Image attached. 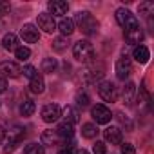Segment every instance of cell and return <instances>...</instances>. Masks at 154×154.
I'll use <instances>...</instances> for the list:
<instances>
[{
	"label": "cell",
	"instance_id": "6da1fadb",
	"mask_svg": "<svg viewBox=\"0 0 154 154\" xmlns=\"http://www.w3.org/2000/svg\"><path fill=\"white\" fill-rule=\"evenodd\" d=\"M72 22L78 24V27L82 29V33H85L87 36L98 33V22H96V18H94L89 11H80V13H76V18H74Z\"/></svg>",
	"mask_w": 154,
	"mask_h": 154
},
{
	"label": "cell",
	"instance_id": "7a4b0ae2",
	"mask_svg": "<svg viewBox=\"0 0 154 154\" xmlns=\"http://www.w3.org/2000/svg\"><path fill=\"white\" fill-rule=\"evenodd\" d=\"M72 54H74V58L78 60V62H85V63H89V62L94 58V47H93L91 42H87V40H80V42H76V44H74V47H72Z\"/></svg>",
	"mask_w": 154,
	"mask_h": 154
},
{
	"label": "cell",
	"instance_id": "3957f363",
	"mask_svg": "<svg viewBox=\"0 0 154 154\" xmlns=\"http://www.w3.org/2000/svg\"><path fill=\"white\" fill-rule=\"evenodd\" d=\"M24 136H26V129L20 127V125H13V127L9 129V132H8V145L4 147V152H6V154L11 152V150L24 140Z\"/></svg>",
	"mask_w": 154,
	"mask_h": 154
},
{
	"label": "cell",
	"instance_id": "277c9868",
	"mask_svg": "<svg viewBox=\"0 0 154 154\" xmlns=\"http://www.w3.org/2000/svg\"><path fill=\"white\" fill-rule=\"evenodd\" d=\"M116 22L123 27V31L125 29H132V27H140V22L136 20V17L129 9H123V8H120L116 11Z\"/></svg>",
	"mask_w": 154,
	"mask_h": 154
},
{
	"label": "cell",
	"instance_id": "5b68a950",
	"mask_svg": "<svg viewBox=\"0 0 154 154\" xmlns=\"http://www.w3.org/2000/svg\"><path fill=\"white\" fill-rule=\"evenodd\" d=\"M131 72H132L131 58H129L127 54L120 56V58H118V62H116V76H118L120 80H127L129 76H131Z\"/></svg>",
	"mask_w": 154,
	"mask_h": 154
},
{
	"label": "cell",
	"instance_id": "8992f818",
	"mask_svg": "<svg viewBox=\"0 0 154 154\" xmlns=\"http://www.w3.org/2000/svg\"><path fill=\"white\" fill-rule=\"evenodd\" d=\"M98 94L105 100V102H116L118 100V89L114 84L111 82H102L98 85Z\"/></svg>",
	"mask_w": 154,
	"mask_h": 154
},
{
	"label": "cell",
	"instance_id": "52a82bcc",
	"mask_svg": "<svg viewBox=\"0 0 154 154\" xmlns=\"http://www.w3.org/2000/svg\"><path fill=\"white\" fill-rule=\"evenodd\" d=\"M60 116H62V111H60V107H58L56 103H47V105L42 109V120H44L45 123H53V122H56Z\"/></svg>",
	"mask_w": 154,
	"mask_h": 154
},
{
	"label": "cell",
	"instance_id": "ba28073f",
	"mask_svg": "<svg viewBox=\"0 0 154 154\" xmlns=\"http://www.w3.org/2000/svg\"><path fill=\"white\" fill-rule=\"evenodd\" d=\"M93 118H94L96 123H109L111 118H112V114H111V111L105 105L100 103V105H94L93 107Z\"/></svg>",
	"mask_w": 154,
	"mask_h": 154
},
{
	"label": "cell",
	"instance_id": "9c48e42d",
	"mask_svg": "<svg viewBox=\"0 0 154 154\" xmlns=\"http://www.w3.org/2000/svg\"><path fill=\"white\" fill-rule=\"evenodd\" d=\"M22 72V69H20V65L17 63V62H2L0 63V74L2 76H9V78H17V76Z\"/></svg>",
	"mask_w": 154,
	"mask_h": 154
},
{
	"label": "cell",
	"instance_id": "30bf717a",
	"mask_svg": "<svg viewBox=\"0 0 154 154\" xmlns=\"http://www.w3.org/2000/svg\"><path fill=\"white\" fill-rule=\"evenodd\" d=\"M20 36L24 38V42H27V44H35V42H38L40 33H38V29H36L33 24H26V26L20 29Z\"/></svg>",
	"mask_w": 154,
	"mask_h": 154
},
{
	"label": "cell",
	"instance_id": "8fae6325",
	"mask_svg": "<svg viewBox=\"0 0 154 154\" xmlns=\"http://www.w3.org/2000/svg\"><path fill=\"white\" fill-rule=\"evenodd\" d=\"M38 27L51 35L53 31H56V22L49 13H42V15H38Z\"/></svg>",
	"mask_w": 154,
	"mask_h": 154
},
{
	"label": "cell",
	"instance_id": "7c38bea8",
	"mask_svg": "<svg viewBox=\"0 0 154 154\" xmlns=\"http://www.w3.org/2000/svg\"><path fill=\"white\" fill-rule=\"evenodd\" d=\"M47 8H49V15L51 17H62V15H65L67 11H69V4L67 2H63V0H51V2L47 4Z\"/></svg>",
	"mask_w": 154,
	"mask_h": 154
},
{
	"label": "cell",
	"instance_id": "4fadbf2b",
	"mask_svg": "<svg viewBox=\"0 0 154 154\" xmlns=\"http://www.w3.org/2000/svg\"><path fill=\"white\" fill-rule=\"evenodd\" d=\"M103 136H105V140H107L111 145L122 143V131H120L118 127H107V129L103 131Z\"/></svg>",
	"mask_w": 154,
	"mask_h": 154
},
{
	"label": "cell",
	"instance_id": "5bb4252c",
	"mask_svg": "<svg viewBox=\"0 0 154 154\" xmlns=\"http://www.w3.org/2000/svg\"><path fill=\"white\" fill-rule=\"evenodd\" d=\"M123 35H125V40H127L129 44H140V42L143 40V31H141V27L125 29Z\"/></svg>",
	"mask_w": 154,
	"mask_h": 154
},
{
	"label": "cell",
	"instance_id": "9a60e30c",
	"mask_svg": "<svg viewBox=\"0 0 154 154\" xmlns=\"http://www.w3.org/2000/svg\"><path fill=\"white\" fill-rule=\"evenodd\" d=\"M62 141H63V140L56 134V131L47 129V131L42 132V145H58V143H62Z\"/></svg>",
	"mask_w": 154,
	"mask_h": 154
},
{
	"label": "cell",
	"instance_id": "2e32d148",
	"mask_svg": "<svg viewBox=\"0 0 154 154\" xmlns=\"http://www.w3.org/2000/svg\"><path fill=\"white\" fill-rule=\"evenodd\" d=\"M56 134L62 138V140H67V138H72V134H74V129H72V123H69V122H60V125L56 127Z\"/></svg>",
	"mask_w": 154,
	"mask_h": 154
},
{
	"label": "cell",
	"instance_id": "e0dca14e",
	"mask_svg": "<svg viewBox=\"0 0 154 154\" xmlns=\"http://www.w3.org/2000/svg\"><path fill=\"white\" fill-rule=\"evenodd\" d=\"M134 94H136V85H134L132 82H127V84H125V87H123V91H122L123 103L131 105V103L134 102Z\"/></svg>",
	"mask_w": 154,
	"mask_h": 154
},
{
	"label": "cell",
	"instance_id": "ac0fdd59",
	"mask_svg": "<svg viewBox=\"0 0 154 154\" xmlns=\"http://www.w3.org/2000/svg\"><path fill=\"white\" fill-rule=\"evenodd\" d=\"M58 29H60V33H62L65 38L71 36V35L74 33V22H72V18H62L60 24H58Z\"/></svg>",
	"mask_w": 154,
	"mask_h": 154
},
{
	"label": "cell",
	"instance_id": "d6986e66",
	"mask_svg": "<svg viewBox=\"0 0 154 154\" xmlns=\"http://www.w3.org/2000/svg\"><path fill=\"white\" fill-rule=\"evenodd\" d=\"M132 56L136 58V62H140V63H147L149 58H150V53H149V49H147L145 45H136Z\"/></svg>",
	"mask_w": 154,
	"mask_h": 154
},
{
	"label": "cell",
	"instance_id": "ffe728a7",
	"mask_svg": "<svg viewBox=\"0 0 154 154\" xmlns=\"http://www.w3.org/2000/svg\"><path fill=\"white\" fill-rule=\"evenodd\" d=\"M2 45H4V49H8V51H17V47H18V38H17V35L8 33V35L2 38Z\"/></svg>",
	"mask_w": 154,
	"mask_h": 154
},
{
	"label": "cell",
	"instance_id": "44dd1931",
	"mask_svg": "<svg viewBox=\"0 0 154 154\" xmlns=\"http://www.w3.org/2000/svg\"><path fill=\"white\" fill-rule=\"evenodd\" d=\"M44 87H45V84H44V78H42L40 74H36L35 78H31V82H29V89H31V93L40 94V93H44Z\"/></svg>",
	"mask_w": 154,
	"mask_h": 154
},
{
	"label": "cell",
	"instance_id": "7402d4cb",
	"mask_svg": "<svg viewBox=\"0 0 154 154\" xmlns=\"http://www.w3.org/2000/svg\"><path fill=\"white\" fill-rule=\"evenodd\" d=\"M35 109H36L35 102H33V100H26V102L20 105V114H22V116H31V114L35 112Z\"/></svg>",
	"mask_w": 154,
	"mask_h": 154
},
{
	"label": "cell",
	"instance_id": "603a6c76",
	"mask_svg": "<svg viewBox=\"0 0 154 154\" xmlns=\"http://www.w3.org/2000/svg\"><path fill=\"white\" fill-rule=\"evenodd\" d=\"M82 134H84V138L93 140V138H96L98 129H96V125H94V123H85V125L82 127Z\"/></svg>",
	"mask_w": 154,
	"mask_h": 154
},
{
	"label": "cell",
	"instance_id": "cb8c5ba5",
	"mask_svg": "<svg viewBox=\"0 0 154 154\" xmlns=\"http://www.w3.org/2000/svg\"><path fill=\"white\" fill-rule=\"evenodd\" d=\"M63 114H65V122H69V123H72V125L80 120V118H78V111H76L74 107H65Z\"/></svg>",
	"mask_w": 154,
	"mask_h": 154
},
{
	"label": "cell",
	"instance_id": "d4e9b609",
	"mask_svg": "<svg viewBox=\"0 0 154 154\" xmlns=\"http://www.w3.org/2000/svg\"><path fill=\"white\" fill-rule=\"evenodd\" d=\"M24 154H45V150H44L42 143H29V145H26Z\"/></svg>",
	"mask_w": 154,
	"mask_h": 154
},
{
	"label": "cell",
	"instance_id": "484cf974",
	"mask_svg": "<svg viewBox=\"0 0 154 154\" xmlns=\"http://www.w3.org/2000/svg\"><path fill=\"white\" fill-rule=\"evenodd\" d=\"M15 54H17V58H18L20 62H26V60H29V56H31V51H29V47L18 45V47H17V51H15Z\"/></svg>",
	"mask_w": 154,
	"mask_h": 154
},
{
	"label": "cell",
	"instance_id": "4316f807",
	"mask_svg": "<svg viewBox=\"0 0 154 154\" xmlns=\"http://www.w3.org/2000/svg\"><path fill=\"white\" fill-rule=\"evenodd\" d=\"M152 13H154V4H152V2H143V4H140V15L150 18Z\"/></svg>",
	"mask_w": 154,
	"mask_h": 154
},
{
	"label": "cell",
	"instance_id": "83f0119b",
	"mask_svg": "<svg viewBox=\"0 0 154 154\" xmlns=\"http://www.w3.org/2000/svg\"><path fill=\"white\" fill-rule=\"evenodd\" d=\"M56 60L54 58H44V62H42V71L44 72H53L54 69H56Z\"/></svg>",
	"mask_w": 154,
	"mask_h": 154
},
{
	"label": "cell",
	"instance_id": "f1b7e54d",
	"mask_svg": "<svg viewBox=\"0 0 154 154\" xmlns=\"http://www.w3.org/2000/svg\"><path fill=\"white\" fill-rule=\"evenodd\" d=\"M65 47H67V38H65V36L54 38V42H53V49H54V51H58V53H60V51H63Z\"/></svg>",
	"mask_w": 154,
	"mask_h": 154
},
{
	"label": "cell",
	"instance_id": "f546056e",
	"mask_svg": "<svg viewBox=\"0 0 154 154\" xmlns=\"http://www.w3.org/2000/svg\"><path fill=\"white\" fill-rule=\"evenodd\" d=\"M76 103H78V107H87L89 105V96L85 93H78V96H76Z\"/></svg>",
	"mask_w": 154,
	"mask_h": 154
},
{
	"label": "cell",
	"instance_id": "4dcf8cb0",
	"mask_svg": "<svg viewBox=\"0 0 154 154\" xmlns=\"http://www.w3.org/2000/svg\"><path fill=\"white\" fill-rule=\"evenodd\" d=\"M93 152L94 154H107V145L103 141H96L94 147H93Z\"/></svg>",
	"mask_w": 154,
	"mask_h": 154
},
{
	"label": "cell",
	"instance_id": "1f68e13d",
	"mask_svg": "<svg viewBox=\"0 0 154 154\" xmlns=\"http://www.w3.org/2000/svg\"><path fill=\"white\" fill-rule=\"evenodd\" d=\"M22 72H24V76H27L29 80H31V78H35V76L38 74V72H36V69H35L33 65H26V67L22 69Z\"/></svg>",
	"mask_w": 154,
	"mask_h": 154
},
{
	"label": "cell",
	"instance_id": "d6a6232c",
	"mask_svg": "<svg viewBox=\"0 0 154 154\" xmlns=\"http://www.w3.org/2000/svg\"><path fill=\"white\" fill-rule=\"evenodd\" d=\"M9 9H11L9 2H6V0H0V17L8 15V13H9Z\"/></svg>",
	"mask_w": 154,
	"mask_h": 154
},
{
	"label": "cell",
	"instance_id": "836d02e7",
	"mask_svg": "<svg viewBox=\"0 0 154 154\" xmlns=\"http://www.w3.org/2000/svg\"><path fill=\"white\" fill-rule=\"evenodd\" d=\"M122 154H136L132 143H122Z\"/></svg>",
	"mask_w": 154,
	"mask_h": 154
},
{
	"label": "cell",
	"instance_id": "e575fe53",
	"mask_svg": "<svg viewBox=\"0 0 154 154\" xmlns=\"http://www.w3.org/2000/svg\"><path fill=\"white\" fill-rule=\"evenodd\" d=\"M116 118L120 120V123H122V125H125V123H127V129H131V127H132V125H131V122H129V118H125L122 112H120V114H116Z\"/></svg>",
	"mask_w": 154,
	"mask_h": 154
},
{
	"label": "cell",
	"instance_id": "d590c367",
	"mask_svg": "<svg viewBox=\"0 0 154 154\" xmlns=\"http://www.w3.org/2000/svg\"><path fill=\"white\" fill-rule=\"evenodd\" d=\"M6 89H8V82H6V78H0V94H2Z\"/></svg>",
	"mask_w": 154,
	"mask_h": 154
},
{
	"label": "cell",
	"instance_id": "8d00e7d4",
	"mask_svg": "<svg viewBox=\"0 0 154 154\" xmlns=\"http://www.w3.org/2000/svg\"><path fill=\"white\" fill-rule=\"evenodd\" d=\"M4 136H6V131H4V127H2V125H0V143L4 141Z\"/></svg>",
	"mask_w": 154,
	"mask_h": 154
},
{
	"label": "cell",
	"instance_id": "74e56055",
	"mask_svg": "<svg viewBox=\"0 0 154 154\" xmlns=\"http://www.w3.org/2000/svg\"><path fill=\"white\" fill-rule=\"evenodd\" d=\"M74 154H89V152H87L85 149H76V150H74Z\"/></svg>",
	"mask_w": 154,
	"mask_h": 154
},
{
	"label": "cell",
	"instance_id": "f35d334b",
	"mask_svg": "<svg viewBox=\"0 0 154 154\" xmlns=\"http://www.w3.org/2000/svg\"><path fill=\"white\" fill-rule=\"evenodd\" d=\"M58 154H72V152H71V150H69V149H62V150H60V152H58Z\"/></svg>",
	"mask_w": 154,
	"mask_h": 154
}]
</instances>
